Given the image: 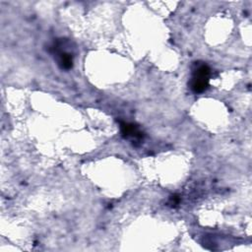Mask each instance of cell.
<instances>
[{
    "mask_svg": "<svg viewBox=\"0 0 252 252\" xmlns=\"http://www.w3.org/2000/svg\"><path fill=\"white\" fill-rule=\"evenodd\" d=\"M120 128L121 133L124 137H132L135 139H142L143 133L139 130V128L132 123H126V122H120Z\"/></svg>",
    "mask_w": 252,
    "mask_h": 252,
    "instance_id": "obj_3",
    "label": "cell"
},
{
    "mask_svg": "<svg viewBox=\"0 0 252 252\" xmlns=\"http://www.w3.org/2000/svg\"><path fill=\"white\" fill-rule=\"evenodd\" d=\"M53 54L56 56V61L58 62L57 64L65 70H68L72 68L73 66V56L71 53L67 52L66 50H62L61 48L58 47V45H53Z\"/></svg>",
    "mask_w": 252,
    "mask_h": 252,
    "instance_id": "obj_2",
    "label": "cell"
},
{
    "mask_svg": "<svg viewBox=\"0 0 252 252\" xmlns=\"http://www.w3.org/2000/svg\"><path fill=\"white\" fill-rule=\"evenodd\" d=\"M210 71V68L206 64L196 65L190 82V88L194 93L200 94L207 90L209 86Z\"/></svg>",
    "mask_w": 252,
    "mask_h": 252,
    "instance_id": "obj_1",
    "label": "cell"
}]
</instances>
